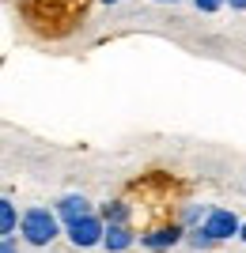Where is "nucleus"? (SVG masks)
Wrapping results in <instances>:
<instances>
[{
	"instance_id": "obj_15",
	"label": "nucleus",
	"mask_w": 246,
	"mask_h": 253,
	"mask_svg": "<svg viewBox=\"0 0 246 253\" xmlns=\"http://www.w3.org/2000/svg\"><path fill=\"white\" fill-rule=\"evenodd\" d=\"M102 4H121V0H102Z\"/></svg>"
},
{
	"instance_id": "obj_13",
	"label": "nucleus",
	"mask_w": 246,
	"mask_h": 253,
	"mask_svg": "<svg viewBox=\"0 0 246 253\" xmlns=\"http://www.w3.org/2000/svg\"><path fill=\"white\" fill-rule=\"evenodd\" d=\"M227 4H231L235 11H243V8H246V0H227Z\"/></svg>"
},
{
	"instance_id": "obj_3",
	"label": "nucleus",
	"mask_w": 246,
	"mask_h": 253,
	"mask_svg": "<svg viewBox=\"0 0 246 253\" xmlns=\"http://www.w3.org/2000/svg\"><path fill=\"white\" fill-rule=\"evenodd\" d=\"M64 234H68V242H72L76 250L102 246V238H106V219H102L98 211H91V215H84V219H76L72 227H64Z\"/></svg>"
},
{
	"instance_id": "obj_11",
	"label": "nucleus",
	"mask_w": 246,
	"mask_h": 253,
	"mask_svg": "<svg viewBox=\"0 0 246 253\" xmlns=\"http://www.w3.org/2000/svg\"><path fill=\"white\" fill-rule=\"evenodd\" d=\"M224 4H227V0H193V8H197V11H220Z\"/></svg>"
},
{
	"instance_id": "obj_14",
	"label": "nucleus",
	"mask_w": 246,
	"mask_h": 253,
	"mask_svg": "<svg viewBox=\"0 0 246 253\" xmlns=\"http://www.w3.org/2000/svg\"><path fill=\"white\" fill-rule=\"evenodd\" d=\"M239 238H243V242H246V223H243V234H239Z\"/></svg>"
},
{
	"instance_id": "obj_8",
	"label": "nucleus",
	"mask_w": 246,
	"mask_h": 253,
	"mask_svg": "<svg viewBox=\"0 0 246 253\" xmlns=\"http://www.w3.org/2000/svg\"><path fill=\"white\" fill-rule=\"evenodd\" d=\"M98 215L106 219V227H129V204H125V201L102 204V211H98Z\"/></svg>"
},
{
	"instance_id": "obj_10",
	"label": "nucleus",
	"mask_w": 246,
	"mask_h": 253,
	"mask_svg": "<svg viewBox=\"0 0 246 253\" xmlns=\"http://www.w3.org/2000/svg\"><path fill=\"white\" fill-rule=\"evenodd\" d=\"M186 242H190V246H197V250H204V246H212V238H208V234H204L201 227H197V231H190V234H186Z\"/></svg>"
},
{
	"instance_id": "obj_6",
	"label": "nucleus",
	"mask_w": 246,
	"mask_h": 253,
	"mask_svg": "<svg viewBox=\"0 0 246 253\" xmlns=\"http://www.w3.org/2000/svg\"><path fill=\"white\" fill-rule=\"evenodd\" d=\"M57 219L64 223V227H72L76 219H84V215H91V201L87 197H76V193H68V197H61L57 201Z\"/></svg>"
},
{
	"instance_id": "obj_12",
	"label": "nucleus",
	"mask_w": 246,
	"mask_h": 253,
	"mask_svg": "<svg viewBox=\"0 0 246 253\" xmlns=\"http://www.w3.org/2000/svg\"><path fill=\"white\" fill-rule=\"evenodd\" d=\"M0 253H15V238H4V250Z\"/></svg>"
},
{
	"instance_id": "obj_5",
	"label": "nucleus",
	"mask_w": 246,
	"mask_h": 253,
	"mask_svg": "<svg viewBox=\"0 0 246 253\" xmlns=\"http://www.w3.org/2000/svg\"><path fill=\"white\" fill-rule=\"evenodd\" d=\"M182 238H186L182 223H167V227H155V231L140 234V246H144V250H171V246H178Z\"/></svg>"
},
{
	"instance_id": "obj_4",
	"label": "nucleus",
	"mask_w": 246,
	"mask_h": 253,
	"mask_svg": "<svg viewBox=\"0 0 246 253\" xmlns=\"http://www.w3.org/2000/svg\"><path fill=\"white\" fill-rule=\"evenodd\" d=\"M201 231L212 238V242H227V238H239L243 234V223H239L235 211H227V208H212L208 211V219L201 223Z\"/></svg>"
},
{
	"instance_id": "obj_1",
	"label": "nucleus",
	"mask_w": 246,
	"mask_h": 253,
	"mask_svg": "<svg viewBox=\"0 0 246 253\" xmlns=\"http://www.w3.org/2000/svg\"><path fill=\"white\" fill-rule=\"evenodd\" d=\"M91 0H23V15L46 34H57L53 23H64V31L76 19H84V11Z\"/></svg>"
},
{
	"instance_id": "obj_9",
	"label": "nucleus",
	"mask_w": 246,
	"mask_h": 253,
	"mask_svg": "<svg viewBox=\"0 0 246 253\" xmlns=\"http://www.w3.org/2000/svg\"><path fill=\"white\" fill-rule=\"evenodd\" d=\"M15 223H23V219L15 215V204L4 197V201H0V234H4V238H15Z\"/></svg>"
},
{
	"instance_id": "obj_2",
	"label": "nucleus",
	"mask_w": 246,
	"mask_h": 253,
	"mask_svg": "<svg viewBox=\"0 0 246 253\" xmlns=\"http://www.w3.org/2000/svg\"><path fill=\"white\" fill-rule=\"evenodd\" d=\"M19 231L31 246H49L57 234H61V219H57V211H49V208H27Z\"/></svg>"
},
{
	"instance_id": "obj_7",
	"label": "nucleus",
	"mask_w": 246,
	"mask_h": 253,
	"mask_svg": "<svg viewBox=\"0 0 246 253\" xmlns=\"http://www.w3.org/2000/svg\"><path fill=\"white\" fill-rule=\"evenodd\" d=\"M133 242H137V234L129 231V227H106V238H102V246H106L110 253H121V250H129Z\"/></svg>"
}]
</instances>
